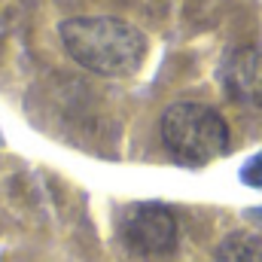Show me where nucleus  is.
<instances>
[{
    "instance_id": "obj_1",
    "label": "nucleus",
    "mask_w": 262,
    "mask_h": 262,
    "mask_svg": "<svg viewBox=\"0 0 262 262\" xmlns=\"http://www.w3.org/2000/svg\"><path fill=\"white\" fill-rule=\"evenodd\" d=\"M67 55L98 76H131L146 58V37L116 15H76L58 25Z\"/></svg>"
},
{
    "instance_id": "obj_2",
    "label": "nucleus",
    "mask_w": 262,
    "mask_h": 262,
    "mask_svg": "<svg viewBox=\"0 0 262 262\" xmlns=\"http://www.w3.org/2000/svg\"><path fill=\"white\" fill-rule=\"evenodd\" d=\"M159 134L165 149L189 168H201L220 156L229 152L232 146V134L226 119L198 101H177L171 104L162 119H159Z\"/></svg>"
},
{
    "instance_id": "obj_3",
    "label": "nucleus",
    "mask_w": 262,
    "mask_h": 262,
    "mask_svg": "<svg viewBox=\"0 0 262 262\" xmlns=\"http://www.w3.org/2000/svg\"><path fill=\"white\" fill-rule=\"evenodd\" d=\"M119 244L137 259H162L177 250V220L165 204L137 201L119 216Z\"/></svg>"
},
{
    "instance_id": "obj_4",
    "label": "nucleus",
    "mask_w": 262,
    "mask_h": 262,
    "mask_svg": "<svg viewBox=\"0 0 262 262\" xmlns=\"http://www.w3.org/2000/svg\"><path fill=\"white\" fill-rule=\"evenodd\" d=\"M223 89L235 104L262 110V46H241L226 55Z\"/></svg>"
},
{
    "instance_id": "obj_5",
    "label": "nucleus",
    "mask_w": 262,
    "mask_h": 262,
    "mask_svg": "<svg viewBox=\"0 0 262 262\" xmlns=\"http://www.w3.org/2000/svg\"><path fill=\"white\" fill-rule=\"evenodd\" d=\"M213 262H262V235L250 232V229L229 232L220 241Z\"/></svg>"
},
{
    "instance_id": "obj_6",
    "label": "nucleus",
    "mask_w": 262,
    "mask_h": 262,
    "mask_svg": "<svg viewBox=\"0 0 262 262\" xmlns=\"http://www.w3.org/2000/svg\"><path fill=\"white\" fill-rule=\"evenodd\" d=\"M241 180H244L247 186H262V152H256V156L244 165Z\"/></svg>"
},
{
    "instance_id": "obj_7",
    "label": "nucleus",
    "mask_w": 262,
    "mask_h": 262,
    "mask_svg": "<svg viewBox=\"0 0 262 262\" xmlns=\"http://www.w3.org/2000/svg\"><path fill=\"white\" fill-rule=\"evenodd\" d=\"M253 216H259V220H262V210H256V213H253Z\"/></svg>"
}]
</instances>
